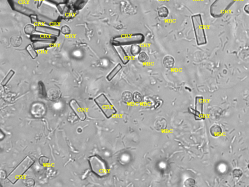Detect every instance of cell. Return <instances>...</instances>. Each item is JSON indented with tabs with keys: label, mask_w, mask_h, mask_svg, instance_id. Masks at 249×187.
<instances>
[{
	"label": "cell",
	"mask_w": 249,
	"mask_h": 187,
	"mask_svg": "<svg viewBox=\"0 0 249 187\" xmlns=\"http://www.w3.org/2000/svg\"><path fill=\"white\" fill-rule=\"evenodd\" d=\"M34 162V161L30 156H26L7 175V179L12 184H15L33 166Z\"/></svg>",
	"instance_id": "1"
},
{
	"label": "cell",
	"mask_w": 249,
	"mask_h": 187,
	"mask_svg": "<svg viewBox=\"0 0 249 187\" xmlns=\"http://www.w3.org/2000/svg\"><path fill=\"white\" fill-rule=\"evenodd\" d=\"M145 40V37L141 33L122 34L113 38L112 43L113 45H128L141 44Z\"/></svg>",
	"instance_id": "2"
},
{
	"label": "cell",
	"mask_w": 249,
	"mask_h": 187,
	"mask_svg": "<svg viewBox=\"0 0 249 187\" xmlns=\"http://www.w3.org/2000/svg\"><path fill=\"white\" fill-rule=\"evenodd\" d=\"M191 21L194 31L197 44L199 46L207 44V36L205 34L202 16L200 14L192 15L191 16Z\"/></svg>",
	"instance_id": "3"
},
{
	"label": "cell",
	"mask_w": 249,
	"mask_h": 187,
	"mask_svg": "<svg viewBox=\"0 0 249 187\" xmlns=\"http://www.w3.org/2000/svg\"><path fill=\"white\" fill-rule=\"evenodd\" d=\"M92 171L97 176L100 177L106 176L109 174L108 165L104 160L98 155H92L88 159Z\"/></svg>",
	"instance_id": "4"
},
{
	"label": "cell",
	"mask_w": 249,
	"mask_h": 187,
	"mask_svg": "<svg viewBox=\"0 0 249 187\" xmlns=\"http://www.w3.org/2000/svg\"><path fill=\"white\" fill-rule=\"evenodd\" d=\"M94 101L107 119L112 118L117 113V110L104 94L97 97Z\"/></svg>",
	"instance_id": "5"
},
{
	"label": "cell",
	"mask_w": 249,
	"mask_h": 187,
	"mask_svg": "<svg viewBox=\"0 0 249 187\" xmlns=\"http://www.w3.org/2000/svg\"><path fill=\"white\" fill-rule=\"evenodd\" d=\"M236 0H216L210 7V14L214 18L222 16Z\"/></svg>",
	"instance_id": "6"
},
{
	"label": "cell",
	"mask_w": 249,
	"mask_h": 187,
	"mask_svg": "<svg viewBox=\"0 0 249 187\" xmlns=\"http://www.w3.org/2000/svg\"><path fill=\"white\" fill-rule=\"evenodd\" d=\"M70 106L80 120L84 121L86 119V114L84 111L76 100L72 99L71 100L70 102Z\"/></svg>",
	"instance_id": "7"
},
{
	"label": "cell",
	"mask_w": 249,
	"mask_h": 187,
	"mask_svg": "<svg viewBox=\"0 0 249 187\" xmlns=\"http://www.w3.org/2000/svg\"><path fill=\"white\" fill-rule=\"evenodd\" d=\"M45 106L41 103H36L32 106L31 113L35 118H42L46 113Z\"/></svg>",
	"instance_id": "8"
},
{
	"label": "cell",
	"mask_w": 249,
	"mask_h": 187,
	"mask_svg": "<svg viewBox=\"0 0 249 187\" xmlns=\"http://www.w3.org/2000/svg\"><path fill=\"white\" fill-rule=\"evenodd\" d=\"M113 47L122 63L125 65L127 64L130 62V58L125 50L121 45H113Z\"/></svg>",
	"instance_id": "9"
},
{
	"label": "cell",
	"mask_w": 249,
	"mask_h": 187,
	"mask_svg": "<svg viewBox=\"0 0 249 187\" xmlns=\"http://www.w3.org/2000/svg\"><path fill=\"white\" fill-rule=\"evenodd\" d=\"M203 98L202 97H196L195 99V117H200L202 114L203 109Z\"/></svg>",
	"instance_id": "10"
},
{
	"label": "cell",
	"mask_w": 249,
	"mask_h": 187,
	"mask_svg": "<svg viewBox=\"0 0 249 187\" xmlns=\"http://www.w3.org/2000/svg\"><path fill=\"white\" fill-rule=\"evenodd\" d=\"M175 61L174 58L170 55H167L164 58L162 63L164 66L167 69L172 68L174 66Z\"/></svg>",
	"instance_id": "11"
},
{
	"label": "cell",
	"mask_w": 249,
	"mask_h": 187,
	"mask_svg": "<svg viewBox=\"0 0 249 187\" xmlns=\"http://www.w3.org/2000/svg\"><path fill=\"white\" fill-rule=\"evenodd\" d=\"M154 126L155 129L158 131L165 130L167 128V120L164 118H158L154 123Z\"/></svg>",
	"instance_id": "12"
},
{
	"label": "cell",
	"mask_w": 249,
	"mask_h": 187,
	"mask_svg": "<svg viewBox=\"0 0 249 187\" xmlns=\"http://www.w3.org/2000/svg\"><path fill=\"white\" fill-rule=\"evenodd\" d=\"M210 133L212 137L214 138H217L222 133V130L220 125L214 124L211 127L210 129Z\"/></svg>",
	"instance_id": "13"
},
{
	"label": "cell",
	"mask_w": 249,
	"mask_h": 187,
	"mask_svg": "<svg viewBox=\"0 0 249 187\" xmlns=\"http://www.w3.org/2000/svg\"><path fill=\"white\" fill-rule=\"evenodd\" d=\"M122 66L120 63H118L114 68L110 72V73L108 74V76H107V79L110 82L112 80L115 76H117V74L122 69Z\"/></svg>",
	"instance_id": "14"
},
{
	"label": "cell",
	"mask_w": 249,
	"mask_h": 187,
	"mask_svg": "<svg viewBox=\"0 0 249 187\" xmlns=\"http://www.w3.org/2000/svg\"><path fill=\"white\" fill-rule=\"evenodd\" d=\"M121 99L124 104H129L132 100V94L130 91H125L121 95Z\"/></svg>",
	"instance_id": "15"
},
{
	"label": "cell",
	"mask_w": 249,
	"mask_h": 187,
	"mask_svg": "<svg viewBox=\"0 0 249 187\" xmlns=\"http://www.w3.org/2000/svg\"><path fill=\"white\" fill-rule=\"evenodd\" d=\"M142 52V48L139 44H135L131 45L130 53L132 57L138 56Z\"/></svg>",
	"instance_id": "16"
},
{
	"label": "cell",
	"mask_w": 249,
	"mask_h": 187,
	"mask_svg": "<svg viewBox=\"0 0 249 187\" xmlns=\"http://www.w3.org/2000/svg\"><path fill=\"white\" fill-rule=\"evenodd\" d=\"M169 11L166 7H162L158 9V15L161 18H166L169 15Z\"/></svg>",
	"instance_id": "17"
},
{
	"label": "cell",
	"mask_w": 249,
	"mask_h": 187,
	"mask_svg": "<svg viewBox=\"0 0 249 187\" xmlns=\"http://www.w3.org/2000/svg\"><path fill=\"white\" fill-rule=\"evenodd\" d=\"M143 100V96L139 92L136 91L132 94V100L136 104H139Z\"/></svg>",
	"instance_id": "18"
},
{
	"label": "cell",
	"mask_w": 249,
	"mask_h": 187,
	"mask_svg": "<svg viewBox=\"0 0 249 187\" xmlns=\"http://www.w3.org/2000/svg\"><path fill=\"white\" fill-rule=\"evenodd\" d=\"M137 59L138 60L140 63H147L148 60V56L147 54L144 51H142L138 55Z\"/></svg>",
	"instance_id": "19"
},
{
	"label": "cell",
	"mask_w": 249,
	"mask_h": 187,
	"mask_svg": "<svg viewBox=\"0 0 249 187\" xmlns=\"http://www.w3.org/2000/svg\"><path fill=\"white\" fill-rule=\"evenodd\" d=\"M14 74V72L12 70L10 71L9 73H8L7 75L5 78L2 80V85L3 86H5L8 82L9 80L12 78V77Z\"/></svg>",
	"instance_id": "20"
},
{
	"label": "cell",
	"mask_w": 249,
	"mask_h": 187,
	"mask_svg": "<svg viewBox=\"0 0 249 187\" xmlns=\"http://www.w3.org/2000/svg\"><path fill=\"white\" fill-rule=\"evenodd\" d=\"M27 50L30 55H31V56L33 58H35L36 57L37 54L35 51L34 50V49L33 48L32 46L31 45H29L27 47Z\"/></svg>",
	"instance_id": "21"
},
{
	"label": "cell",
	"mask_w": 249,
	"mask_h": 187,
	"mask_svg": "<svg viewBox=\"0 0 249 187\" xmlns=\"http://www.w3.org/2000/svg\"><path fill=\"white\" fill-rule=\"evenodd\" d=\"M233 175L235 178H239L242 175V172L240 169H236L233 171Z\"/></svg>",
	"instance_id": "22"
},
{
	"label": "cell",
	"mask_w": 249,
	"mask_h": 187,
	"mask_svg": "<svg viewBox=\"0 0 249 187\" xmlns=\"http://www.w3.org/2000/svg\"><path fill=\"white\" fill-rule=\"evenodd\" d=\"M195 184V181L192 178H188L184 182V185L187 187H191Z\"/></svg>",
	"instance_id": "23"
},
{
	"label": "cell",
	"mask_w": 249,
	"mask_h": 187,
	"mask_svg": "<svg viewBox=\"0 0 249 187\" xmlns=\"http://www.w3.org/2000/svg\"><path fill=\"white\" fill-rule=\"evenodd\" d=\"M25 184L27 186H31L32 187V186H34V184H35V181H34V180H33V179H31V178L27 179L25 180Z\"/></svg>",
	"instance_id": "24"
},
{
	"label": "cell",
	"mask_w": 249,
	"mask_h": 187,
	"mask_svg": "<svg viewBox=\"0 0 249 187\" xmlns=\"http://www.w3.org/2000/svg\"><path fill=\"white\" fill-rule=\"evenodd\" d=\"M244 10L245 12H246V13L249 15V4H247V5L245 6L244 8Z\"/></svg>",
	"instance_id": "25"
}]
</instances>
